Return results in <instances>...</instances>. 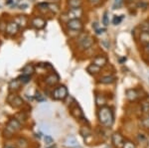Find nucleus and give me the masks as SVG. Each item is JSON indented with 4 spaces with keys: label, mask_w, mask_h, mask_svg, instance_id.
I'll use <instances>...</instances> for the list:
<instances>
[{
    "label": "nucleus",
    "mask_w": 149,
    "mask_h": 148,
    "mask_svg": "<svg viewBox=\"0 0 149 148\" xmlns=\"http://www.w3.org/2000/svg\"><path fill=\"white\" fill-rule=\"evenodd\" d=\"M97 118L98 121L102 125L107 126V127H110L112 125V123H113V119H114L113 111H112L111 108H109L107 106L100 107L97 113Z\"/></svg>",
    "instance_id": "1"
},
{
    "label": "nucleus",
    "mask_w": 149,
    "mask_h": 148,
    "mask_svg": "<svg viewBox=\"0 0 149 148\" xmlns=\"http://www.w3.org/2000/svg\"><path fill=\"white\" fill-rule=\"evenodd\" d=\"M21 129V122L18 120L17 118H12L9 120L8 124L6 126L5 133H7V136L10 137L13 133H15L16 131Z\"/></svg>",
    "instance_id": "2"
},
{
    "label": "nucleus",
    "mask_w": 149,
    "mask_h": 148,
    "mask_svg": "<svg viewBox=\"0 0 149 148\" xmlns=\"http://www.w3.org/2000/svg\"><path fill=\"white\" fill-rule=\"evenodd\" d=\"M68 97V90L65 85H59L53 92V97L57 101H64Z\"/></svg>",
    "instance_id": "3"
},
{
    "label": "nucleus",
    "mask_w": 149,
    "mask_h": 148,
    "mask_svg": "<svg viewBox=\"0 0 149 148\" xmlns=\"http://www.w3.org/2000/svg\"><path fill=\"white\" fill-rule=\"evenodd\" d=\"M84 15V9L81 7L79 8H70L67 13L65 14V16H67V19L72 20V19H81V16Z\"/></svg>",
    "instance_id": "4"
},
{
    "label": "nucleus",
    "mask_w": 149,
    "mask_h": 148,
    "mask_svg": "<svg viewBox=\"0 0 149 148\" xmlns=\"http://www.w3.org/2000/svg\"><path fill=\"white\" fill-rule=\"evenodd\" d=\"M19 29H20V27L17 25V23L14 22V21H11V22L7 23L4 32H5L6 35H8L9 37H14V36H16L18 34Z\"/></svg>",
    "instance_id": "5"
},
{
    "label": "nucleus",
    "mask_w": 149,
    "mask_h": 148,
    "mask_svg": "<svg viewBox=\"0 0 149 148\" xmlns=\"http://www.w3.org/2000/svg\"><path fill=\"white\" fill-rule=\"evenodd\" d=\"M67 28L72 31H81L84 28V23L81 19H72L67 21Z\"/></svg>",
    "instance_id": "6"
},
{
    "label": "nucleus",
    "mask_w": 149,
    "mask_h": 148,
    "mask_svg": "<svg viewBox=\"0 0 149 148\" xmlns=\"http://www.w3.org/2000/svg\"><path fill=\"white\" fill-rule=\"evenodd\" d=\"M7 101H8V104H10L11 106L15 107V108L22 106V104H23V99H21L19 95L15 94L9 95V97L7 99Z\"/></svg>",
    "instance_id": "7"
},
{
    "label": "nucleus",
    "mask_w": 149,
    "mask_h": 148,
    "mask_svg": "<svg viewBox=\"0 0 149 148\" xmlns=\"http://www.w3.org/2000/svg\"><path fill=\"white\" fill-rule=\"evenodd\" d=\"M46 24H47V22H46V20H45L44 18L38 17V16L32 18V20H31V26H32L33 28H35V29H37V30L43 29V28L46 26Z\"/></svg>",
    "instance_id": "8"
},
{
    "label": "nucleus",
    "mask_w": 149,
    "mask_h": 148,
    "mask_svg": "<svg viewBox=\"0 0 149 148\" xmlns=\"http://www.w3.org/2000/svg\"><path fill=\"white\" fill-rule=\"evenodd\" d=\"M79 43H80L81 48L86 50V49H90V48L93 45V39L90 35H85L83 38H81Z\"/></svg>",
    "instance_id": "9"
},
{
    "label": "nucleus",
    "mask_w": 149,
    "mask_h": 148,
    "mask_svg": "<svg viewBox=\"0 0 149 148\" xmlns=\"http://www.w3.org/2000/svg\"><path fill=\"white\" fill-rule=\"evenodd\" d=\"M112 143H113V145L115 147L122 148V146H123V144H124V139L119 133H114V134L112 135Z\"/></svg>",
    "instance_id": "10"
},
{
    "label": "nucleus",
    "mask_w": 149,
    "mask_h": 148,
    "mask_svg": "<svg viewBox=\"0 0 149 148\" xmlns=\"http://www.w3.org/2000/svg\"><path fill=\"white\" fill-rule=\"evenodd\" d=\"M59 76L57 75V74H51V75H49L48 77L45 79V82L48 85H56L58 83H59Z\"/></svg>",
    "instance_id": "11"
},
{
    "label": "nucleus",
    "mask_w": 149,
    "mask_h": 148,
    "mask_svg": "<svg viewBox=\"0 0 149 148\" xmlns=\"http://www.w3.org/2000/svg\"><path fill=\"white\" fill-rule=\"evenodd\" d=\"M14 22L17 23V25L20 28H25L28 24V18L25 15H18L14 19Z\"/></svg>",
    "instance_id": "12"
},
{
    "label": "nucleus",
    "mask_w": 149,
    "mask_h": 148,
    "mask_svg": "<svg viewBox=\"0 0 149 148\" xmlns=\"http://www.w3.org/2000/svg\"><path fill=\"white\" fill-rule=\"evenodd\" d=\"M93 64L100 68H103L107 64V60L104 56H97L93 61Z\"/></svg>",
    "instance_id": "13"
},
{
    "label": "nucleus",
    "mask_w": 149,
    "mask_h": 148,
    "mask_svg": "<svg viewBox=\"0 0 149 148\" xmlns=\"http://www.w3.org/2000/svg\"><path fill=\"white\" fill-rule=\"evenodd\" d=\"M23 83H21V81L19 79H15V80H12L10 83H9V89H10L11 92H16V90H20L21 85Z\"/></svg>",
    "instance_id": "14"
},
{
    "label": "nucleus",
    "mask_w": 149,
    "mask_h": 148,
    "mask_svg": "<svg viewBox=\"0 0 149 148\" xmlns=\"http://www.w3.org/2000/svg\"><path fill=\"white\" fill-rule=\"evenodd\" d=\"M21 73L23 75H27V76H32L35 73V68L32 64H27L26 66L23 67V69L21 70Z\"/></svg>",
    "instance_id": "15"
},
{
    "label": "nucleus",
    "mask_w": 149,
    "mask_h": 148,
    "mask_svg": "<svg viewBox=\"0 0 149 148\" xmlns=\"http://www.w3.org/2000/svg\"><path fill=\"white\" fill-rule=\"evenodd\" d=\"M71 113L72 115L74 116V117L76 118H81L84 117V114H83V111H81V109L80 108V106H74V107H73V108L71 109Z\"/></svg>",
    "instance_id": "16"
},
{
    "label": "nucleus",
    "mask_w": 149,
    "mask_h": 148,
    "mask_svg": "<svg viewBox=\"0 0 149 148\" xmlns=\"http://www.w3.org/2000/svg\"><path fill=\"white\" fill-rule=\"evenodd\" d=\"M67 4L70 8H79L83 5V0H67Z\"/></svg>",
    "instance_id": "17"
},
{
    "label": "nucleus",
    "mask_w": 149,
    "mask_h": 148,
    "mask_svg": "<svg viewBox=\"0 0 149 148\" xmlns=\"http://www.w3.org/2000/svg\"><path fill=\"white\" fill-rule=\"evenodd\" d=\"M139 39H140V42L143 45L149 44V33L147 31H142L140 33V36H139Z\"/></svg>",
    "instance_id": "18"
},
{
    "label": "nucleus",
    "mask_w": 149,
    "mask_h": 148,
    "mask_svg": "<svg viewBox=\"0 0 149 148\" xmlns=\"http://www.w3.org/2000/svg\"><path fill=\"white\" fill-rule=\"evenodd\" d=\"M95 104H97V106L102 107V106H104L105 104H107V99H105V97H103V95L97 94L95 95Z\"/></svg>",
    "instance_id": "19"
},
{
    "label": "nucleus",
    "mask_w": 149,
    "mask_h": 148,
    "mask_svg": "<svg viewBox=\"0 0 149 148\" xmlns=\"http://www.w3.org/2000/svg\"><path fill=\"white\" fill-rule=\"evenodd\" d=\"M37 9L42 13H47V12H49V3L42 2V3L37 4Z\"/></svg>",
    "instance_id": "20"
},
{
    "label": "nucleus",
    "mask_w": 149,
    "mask_h": 148,
    "mask_svg": "<svg viewBox=\"0 0 149 148\" xmlns=\"http://www.w3.org/2000/svg\"><path fill=\"white\" fill-rule=\"evenodd\" d=\"M114 80H115V78L113 77V76H105V77H102V78L100 79V83L109 85V83H113Z\"/></svg>",
    "instance_id": "21"
},
{
    "label": "nucleus",
    "mask_w": 149,
    "mask_h": 148,
    "mask_svg": "<svg viewBox=\"0 0 149 148\" xmlns=\"http://www.w3.org/2000/svg\"><path fill=\"white\" fill-rule=\"evenodd\" d=\"M100 69H102V68H100V67H97V66H95V65H93V64H92V65H90V66L88 67L86 71H88L90 74H92V75H95V74L100 73Z\"/></svg>",
    "instance_id": "22"
},
{
    "label": "nucleus",
    "mask_w": 149,
    "mask_h": 148,
    "mask_svg": "<svg viewBox=\"0 0 149 148\" xmlns=\"http://www.w3.org/2000/svg\"><path fill=\"white\" fill-rule=\"evenodd\" d=\"M126 97L129 101H135L136 97H137V94H136V90H126Z\"/></svg>",
    "instance_id": "23"
},
{
    "label": "nucleus",
    "mask_w": 149,
    "mask_h": 148,
    "mask_svg": "<svg viewBox=\"0 0 149 148\" xmlns=\"http://www.w3.org/2000/svg\"><path fill=\"white\" fill-rule=\"evenodd\" d=\"M66 143H67V145H68V146H70V147H78L79 146L77 139L74 137H73V136L69 137L68 139H67Z\"/></svg>",
    "instance_id": "24"
},
{
    "label": "nucleus",
    "mask_w": 149,
    "mask_h": 148,
    "mask_svg": "<svg viewBox=\"0 0 149 148\" xmlns=\"http://www.w3.org/2000/svg\"><path fill=\"white\" fill-rule=\"evenodd\" d=\"M17 147L18 148H27L28 141L25 139V138H19L17 140Z\"/></svg>",
    "instance_id": "25"
},
{
    "label": "nucleus",
    "mask_w": 149,
    "mask_h": 148,
    "mask_svg": "<svg viewBox=\"0 0 149 148\" xmlns=\"http://www.w3.org/2000/svg\"><path fill=\"white\" fill-rule=\"evenodd\" d=\"M49 11L53 12V13H58L60 11L59 5L57 4V2H52V3H49Z\"/></svg>",
    "instance_id": "26"
},
{
    "label": "nucleus",
    "mask_w": 149,
    "mask_h": 148,
    "mask_svg": "<svg viewBox=\"0 0 149 148\" xmlns=\"http://www.w3.org/2000/svg\"><path fill=\"white\" fill-rule=\"evenodd\" d=\"M102 24L104 27L109 25V13L107 11L103 13V16H102Z\"/></svg>",
    "instance_id": "27"
},
{
    "label": "nucleus",
    "mask_w": 149,
    "mask_h": 148,
    "mask_svg": "<svg viewBox=\"0 0 149 148\" xmlns=\"http://www.w3.org/2000/svg\"><path fill=\"white\" fill-rule=\"evenodd\" d=\"M122 19H123V15H120V16H117V15H115L113 19H112V24L113 25H119V24L121 23V21H122Z\"/></svg>",
    "instance_id": "28"
},
{
    "label": "nucleus",
    "mask_w": 149,
    "mask_h": 148,
    "mask_svg": "<svg viewBox=\"0 0 149 148\" xmlns=\"http://www.w3.org/2000/svg\"><path fill=\"white\" fill-rule=\"evenodd\" d=\"M19 80L21 81V83H29L31 81V76H27V75H23L22 74V76H20V77L18 78Z\"/></svg>",
    "instance_id": "29"
},
{
    "label": "nucleus",
    "mask_w": 149,
    "mask_h": 148,
    "mask_svg": "<svg viewBox=\"0 0 149 148\" xmlns=\"http://www.w3.org/2000/svg\"><path fill=\"white\" fill-rule=\"evenodd\" d=\"M123 4V0H114L113 5H112V9H119Z\"/></svg>",
    "instance_id": "30"
},
{
    "label": "nucleus",
    "mask_w": 149,
    "mask_h": 148,
    "mask_svg": "<svg viewBox=\"0 0 149 148\" xmlns=\"http://www.w3.org/2000/svg\"><path fill=\"white\" fill-rule=\"evenodd\" d=\"M88 3L93 7L100 5V3H102V0H88Z\"/></svg>",
    "instance_id": "31"
},
{
    "label": "nucleus",
    "mask_w": 149,
    "mask_h": 148,
    "mask_svg": "<svg viewBox=\"0 0 149 148\" xmlns=\"http://www.w3.org/2000/svg\"><path fill=\"white\" fill-rule=\"evenodd\" d=\"M35 99H37L38 101H44L45 99H45L44 97H43V94H41V92H36Z\"/></svg>",
    "instance_id": "32"
},
{
    "label": "nucleus",
    "mask_w": 149,
    "mask_h": 148,
    "mask_svg": "<svg viewBox=\"0 0 149 148\" xmlns=\"http://www.w3.org/2000/svg\"><path fill=\"white\" fill-rule=\"evenodd\" d=\"M122 148H135V145H134L131 141H125Z\"/></svg>",
    "instance_id": "33"
},
{
    "label": "nucleus",
    "mask_w": 149,
    "mask_h": 148,
    "mask_svg": "<svg viewBox=\"0 0 149 148\" xmlns=\"http://www.w3.org/2000/svg\"><path fill=\"white\" fill-rule=\"evenodd\" d=\"M142 110L144 113H149V104L148 102H144L142 104Z\"/></svg>",
    "instance_id": "34"
},
{
    "label": "nucleus",
    "mask_w": 149,
    "mask_h": 148,
    "mask_svg": "<svg viewBox=\"0 0 149 148\" xmlns=\"http://www.w3.org/2000/svg\"><path fill=\"white\" fill-rule=\"evenodd\" d=\"M105 28H97V29H95V34L97 35H102L103 33L105 32Z\"/></svg>",
    "instance_id": "35"
},
{
    "label": "nucleus",
    "mask_w": 149,
    "mask_h": 148,
    "mask_svg": "<svg viewBox=\"0 0 149 148\" xmlns=\"http://www.w3.org/2000/svg\"><path fill=\"white\" fill-rule=\"evenodd\" d=\"M45 142H46L47 144H52L53 138L51 136H49V135H47V136H45Z\"/></svg>",
    "instance_id": "36"
},
{
    "label": "nucleus",
    "mask_w": 149,
    "mask_h": 148,
    "mask_svg": "<svg viewBox=\"0 0 149 148\" xmlns=\"http://www.w3.org/2000/svg\"><path fill=\"white\" fill-rule=\"evenodd\" d=\"M28 8V4L27 3H22L19 5V9H21V10H25V9Z\"/></svg>",
    "instance_id": "37"
},
{
    "label": "nucleus",
    "mask_w": 149,
    "mask_h": 148,
    "mask_svg": "<svg viewBox=\"0 0 149 148\" xmlns=\"http://www.w3.org/2000/svg\"><path fill=\"white\" fill-rule=\"evenodd\" d=\"M102 45H104L105 46V48H107V49H109V43L107 41V40H103V41L102 42Z\"/></svg>",
    "instance_id": "38"
},
{
    "label": "nucleus",
    "mask_w": 149,
    "mask_h": 148,
    "mask_svg": "<svg viewBox=\"0 0 149 148\" xmlns=\"http://www.w3.org/2000/svg\"><path fill=\"white\" fill-rule=\"evenodd\" d=\"M143 124L146 126V127H149V117L143 119Z\"/></svg>",
    "instance_id": "39"
},
{
    "label": "nucleus",
    "mask_w": 149,
    "mask_h": 148,
    "mask_svg": "<svg viewBox=\"0 0 149 148\" xmlns=\"http://www.w3.org/2000/svg\"><path fill=\"white\" fill-rule=\"evenodd\" d=\"M144 52H145L146 54L149 55V44L145 45V48H144Z\"/></svg>",
    "instance_id": "40"
},
{
    "label": "nucleus",
    "mask_w": 149,
    "mask_h": 148,
    "mask_svg": "<svg viewBox=\"0 0 149 148\" xmlns=\"http://www.w3.org/2000/svg\"><path fill=\"white\" fill-rule=\"evenodd\" d=\"M123 61H126V58H123V59H120V63L122 64L123 63Z\"/></svg>",
    "instance_id": "41"
},
{
    "label": "nucleus",
    "mask_w": 149,
    "mask_h": 148,
    "mask_svg": "<svg viewBox=\"0 0 149 148\" xmlns=\"http://www.w3.org/2000/svg\"><path fill=\"white\" fill-rule=\"evenodd\" d=\"M145 31H147V32L149 33V23L147 24V28H146V30Z\"/></svg>",
    "instance_id": "42"
},
{
    "label": "nucleus",
    "mask_w": 149,
    "mask_h": 148,
    "mask_svg": "<svg viewBox=\"0 0 149 148\" xmlns=\"http://www.w3.org/2000/svg\"><path fill=\"white\" fill-rule=\"evenodd\" d=\"M4 148H15V147H13V146H6V147H4Z\"/></svg>",
    "instance_id": "43"
},
{
    "label": "nucleus",
    "mask_w": 149,
    "mask_h": 148,
    "mask_svg": "<svg viewBox=\"0 0 149 148\" xmlns=\"http://www.w3.org/2000/svg\"><path fill=\"white\" fill-rule=\"evenodd\" d=\"M53 1H54V2H59L60 0H53Z\"/></svg>",
    "instance_id": "44"
},
{
    "label": "nucleus",
    "mask_w": 149,
    "mask_h": 148,
    "mask_svg": "<svg viewBox=\"0 0 149 148\" xmlns=\"http://www.w3.org/2000/svg\"><path fill=\"white\" fill-rule=\"evenodd\" d=\"M127 1H133V0H127Z\"/></svg>",
    "instance_id": "45"
}]
</instances>
